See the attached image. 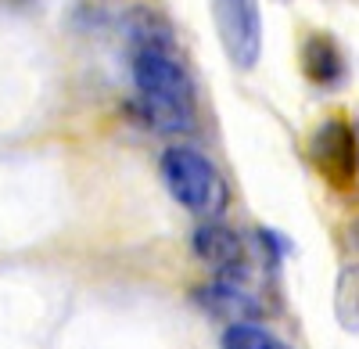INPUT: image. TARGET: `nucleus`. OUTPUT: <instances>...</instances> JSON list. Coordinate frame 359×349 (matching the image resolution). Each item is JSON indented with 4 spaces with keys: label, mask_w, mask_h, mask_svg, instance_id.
Instances as JSON below:
<instances>
[{
    "label": "nucleus",
    "mask_w": 359,
    "mask_h": 349,
    "mask_svg": "<svg viewBox=\"0 0 359 349\" xmlns=\"http://www.w3.org/2000/svg\"><path fill=\"white\" fill-rule=\"evenodd\" d=\"M123 29H126L130 76L140 98L144 126H155L162 133L194 130L198 91L184 54H180V44L172 37V25L151 8H133Z\"/></svg>",
    "instance_id": "obj_1"
},
{
    "label": "nucleus",
    "mask_w": 359,
    "mask_h": 349,
    "mask_svg": "<svg viewBox=\"0 0 359 349\" xmlns=\"http://www.w3.org/2000/svg\"><path fill=\"white\" fill-rule=\"evenodd\" d=\"M162 180L180 206L201 220H219L230 206V187L216 162L187 144H176L162 155Z\"/></svg>",
    "instance_id": "obj_2"
},
{
    "label": "nucleus",
    "mask_w": 359,
    "mask_h": 349,
    "mask_svg": "<svg viewBox=\"0 0 359 349\" xmlns=\"http://www.w3.org/2000/svg\"><path fill=\"white\" fill-rule=\"evenodd\" d=\"M219 44L237 69H255L262 58V11L259 0H212Z\"/></svg>",
    "instance_id": "obj_3"
},
{
    "label": "nucleus",
    "mask_w": 359,
    "mask_h": 349,
    "mask_svg": "<svg viewBox=\"0 0 359 349\" xmlns=\"http://www.w3.org/2000/svg\"><path fill=\"white\" fill-rule=\"evenodd\" d=\"M313 162L331 187H352L359 177V133L345 115L323 119L313 133Z\"/></svg>",
    "instance_id": "obj_4"
},
{
    "label": "nucleus",
    "mask_w": 359,
    "mask_h": 349,
    "mask_svg": "<svg viewBox=\"0 0 359 349\" xmlns=\"http://www.w3.org/2000/svg\"><path fill=\"white\" fill-rule=\"evenodd\" d=\"M191 249L201 263L212 270L216 277H233V281H248V245L233 227L223 220H201L194 227Z\"/></svg>",
    "instance_id": "obj_5"
},
{
    "label": "nucleus",
    "mask_w": 359,
    "mask_h": 349,
    "mask_svg": "<svg viewBox=\"0 0 359 349\" xmlns=\"http://www.w3.org/2000/svg\"><path fill=\"white\" fill-rule=\"evenodd\" d=\"M194 299L226 324H255L262 317V303L255 299V292L248 288V281H233V277H212L208 284H201Z\"/></svg>",
    "instance_id": "obj_6"
},
{
    "label": "nucleus",
    "mask_w": 359,
    "mask_h": 349,
    "mask_svg": "<svg viewBox=\"0 0 359 349\" xmlns=\"http://www.w3.org/2000/svg\"><path fill=\"white\" fill-rule=\"evenodd\" d=\"M302 72L316 86H334L345 76V58L331 33H313L302 44Z\"/></svg>",
    "instance_id": "obj_7"
},
{
    "label": "nucleus",
    "mask_w": 359,
    "mask_h": 349,
    "mask_svg": "<svg viewBox=\"0 0 359 349\" xmlns=\"http://www.w3.org/2000/svg\"><path fill=\"white\" fill-rule=\"evenodd\" d=\"M334 317L341 331L359 335V263H345L334 281Z\"/></svg>",
    "instance_id": "obj_8"
},
{
    "label": "nucleus",
    "mask_w": 359,
    "mask_h": 349,
    "mask_svg": "<svg viewBox=\"0 0 359 349\" xmlns=\"http://www.w3.org/2000/svg\"><path fill=\"white\" fill-rule=\"evenodd\" d=\"M223 349H291V345H284L273 331L259 324H230L223 331Z\"/></svg>",
    "instance_id": "obj_9"
},
{
    "label": "nucleus",
    "mask_w": 359,
    "mask_h": 349,
    "mask_svg": "<svg viewBox=\"0 0 359 349\" xmlns=\"http://www.w3.org/2000/svg\"><path fill=\"white\" fill-rule=\"evenodd\" d=\"M259 242H262V249L269 252V259H273V263L291 252V242L280 235V230H273V227H259Z\"/></svg>",
    "instance_id": "obj_10"
},
{
    "label": "nucleus",
    "mask_w": 359,
    "mask_h": 349,
    "mask_svg": "<svg viewBox=\"0 0 359 349\" xmlns=\"http://www.w3.org/2000/svg\"><path fill=\"white\" fill-rule=\"evenodd\" d=\"M348 242L355 245V252H359V213L352 216V223H348Z\"/></svg>",
    "instance_id": "obj_11"
}]
</instances>
